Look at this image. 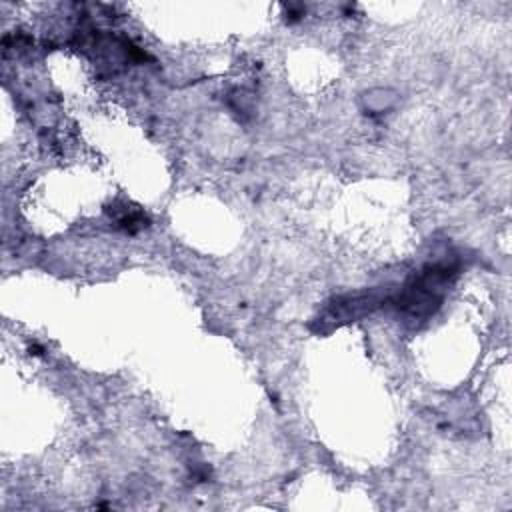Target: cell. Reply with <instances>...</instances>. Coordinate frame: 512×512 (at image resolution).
<instances>
[{
	"instance_id": "obj_1",
	"label": "cell",
	"mask_w": 512,
	"mask_h": 512,
	"mask_svg": "<svg viewBox=\"0 0 512 512\" xmlns=\"http://www.w3.org/2000/svg\"><path fill=\"white\" fill-rule=\"evenodd\" d=\"M458 266L454 262H436L426 266L418 276H414L398 294V310L414 322L430 318L442 304L444 290L456 278Z\"/></svg>"
},
{
	"instance_id": "obj_2",
	"label": "cell",
	"mask_w": 512,
	"mask_h": 512,
	"mask_svg": "<svg viewBox=\"0 0 512 512\" xmlns=\"http://www.w3.org/2000/svg\"><path fill=\"white\" fill-rule=\"evenodd\" d=\"M386 300V292L382 290H370V292H358L352 296H344L334 300L328 306V316L334 322H348L352 318H360L368 312H372L376 306H380Z\"/></svg>"
}]
</instances>
